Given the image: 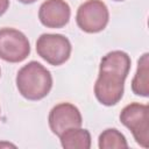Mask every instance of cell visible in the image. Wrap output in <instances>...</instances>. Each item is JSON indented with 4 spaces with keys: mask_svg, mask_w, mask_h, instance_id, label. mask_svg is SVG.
<instances>
[{
    "mask_svg": "<svg viewBox=\"0 0 149 149\" xmlns=\"http://www.w3.org/2000/svg\"><path fill=\"white\" fill-rule=\"evenodd\" d=\"M15 81L19 93L31 101L43 99L52 87V76L50 71L36 61L23 65L17 71Z\"/></svg>",
    "mask_w": 149,
    "mask_h": 149,
    "instance_id": "cell-1",
    "label": "cell"
},
{
    "mask_svg": "<svg viewBox=\"0 0 149 149\" xmlns=\"http://www.w3.org/2000/svg\"><path fill=\"white\" fill-rule=\"evenodd\" d=\"M121 123L127 127L136 141L143 148L149 147V107L140 102L125 106L120 113Z\"/></svg>",
    "mask_w": 149,
    "mask_h": 149,
    "instance_id": "cell-2",
    "label": "cell"
},
{
    "mask_svg": "<svg viewBox=\"0 0 149 149\" xmlns=\"http://www.w3.org/2000/svg\"><path fill=\"white\" fill-rule=\"evenodd\" d=\"M71 43L62 34H42L36 41V52L54 66L65 63L71 55Z\"/></svg>",
    "mask_w": 149,
    "mask_h": 149,
    "instance_id": "cell-3",
    "label": "cell"
},
{
    "mask_svg": "<svg viewBox=\"0 0 149 149\" xmlns=\"http://www.w3.org/2000/svg\"><path fill=\"white\" fill-rule=\"evenodd\" d=\"M108 21L109 12L106 3L101 0H87L77 9L76 22L85 33H99L106 28Z\"/></svg>",
    "mask_w": 149,
    "mask_h": 149,
    "instance_id": "cell-4",
    "label": "cell"
},
{
    "mask_svg": "<svg viewBox=\"0 0 149 149\" xmlns=\"http://www.w3.org/2000/svg\"><path fill=\"white\" fill-rule=\"evenodd\" d=\"M30 54L27 36L15 28H0V58L9 63H20Z\"/></svg>",
    "mask_w": 149,
    "mask_h": 149,
    "instance_id": "cell-5",
    "label": "cell"
},
{
    "mask_svg": "<svg viewBox=\"0 0 149 149\" xmlns=\"http://www.w3.org/2000/svg\"><path fill=\"white\" fill-rule=\"evenodd\" d=\"M126 77L118 72L99 70L94 84V95L97 100L105 106L116 105L123 97Z\"/></svg>",
    "mask_w": 149,
    "mask_h": 149,
    "instance_id": "cell-6",
    "label": "cell"
},
{
    "mask_svg": "<svg viewBox=\"0 0 149 149\" xmlns=\"http://www.w3.org/2000/svg\"><path fill=\"white\" fill-rule=\"evenodd\" d=\"M48 122L51 132L59 136L69 128L80 127L83 118L78 107L70 102H61L54 106L49 113Z\"/></svg>",
    "mask_w": 149,
    "mask_h": 149,
    "instance_id": "cell-7",
    "label": "cell"
},
{
    "mask_svg": "<svg viewBox=\"0 0 149 149\" xmlns=\"http://www.w3.org/2000/svg\"><path fill=\"white\" fill-rule=\"evenodd\" d=\"M71 16V8L65 0H45L38 9L40 22L47 28H63Z\"/></svg>",
    "mask_w": 149,
    "mask_h": 149,
    "instance_id": "cell-8",
    "label": "cell"
},
{
    "mask_svg": "<svg viewBox=\"0 0 149 149\" xmlns=\"http://www.w3.org/2000/svg\"><path fill=\"white\" fill-rule=\"evenodd\" d=\"M130 57L127 52L121 50H113L101 58L99 70L118 72L127 78L130 70Z\"/></svg>",
    "mask_w": 149,
    "mask_h": 149,
    "instance_id": "cell-9",
    "label": "cell"
},
{
    "mask_svg": "<svg viewBox=\"0 0 149 149\" xmlns=\"http://www.w3.org/2000/svg\"><path fill=\"white\" fill-rule=\"evenodd\" d=\"M61 144L65 149H90L91 148V134L87 129L77 127L69 128L59 136Z\"/></svg>",
    "mask_w": 149,
    "mask_h": 149,
    "instance_id": "cell-10",
    "label": "cell"
},
{
    "mask_svg": "<svg viewBox=\"0 0 149 149\" xmlns=\"http://www.w3.org/2000/svg\"><path fill=\"white\" fill-rule=\"evenodd\" d=\"M132 91L136 95L148 97L149 95V54L144 52L139 62L137 70L132 80Z\"/></svg>",
    "mask_w": 149,
    "mask_h": 149,
    "instance_id": "cell-11",
    "label": "cell"
},
{
    "mask_svg": "<svg viewBox=\"0 0 149 149\" xmlns=\"http://www.w3.org/2000/svg\"><path fill=\"white\" fill-rule=\"evenodd\" d=\"M98 146L100 149H121L128 148L125 135L116 128L105 129L98 139Z\"/></svg>",
    "mask_w": 149,
    "mask_h": 149,
    "instance_id": "cell-12",
    "label": "cell"
},
{
    "mask_svg": "<svg viewBox=\"0 0 149 149\" xmlns=\"http://www.w3.org/2000/svg\"><path fill=\"white\" fill-rule=\"evenodd\" d=\"M9 7V0H0V16L3 15Z\"/></svg>",
    "mask_w": 149,
    "mask_h": 149,
    "instance_id": "cell-13",
    "label": "cell"
},
{
    "mask_svg": "<svg viewBox=\"0 0 149 149\" xmlns=\"http://www.w3.org/2000/svg\"><path fill=\"white\" fill-rule=\"evenodd\" d=\"M20 2H22V3H24V5H29V3H33V2H35L36 0H19Z\"/></svg>",
    "mask_w": 149,
    "mask_h": 149,
    "instance_id": "cell-14",
    "label": "cell"
},
{
    "mask_svg": "<svg viewBox=\"0 0 149 149\" xmlns=\"http://www.w3.org/2000/svg\"><path fill=\"white\" fill-rule=\"evenodd\" d=\"M114 1H123V0H114Z\"/></svg>",
    "mask_w": 149,
    "mask_h": 149,
    "instance_id": "cell-15",
    "label": "cell"
},
{
    "mask_svg": "<svg viewBox=\"0 0 149 149\" xmlns=\"http://www.w3.org/2000/svg\"><path fill=\"white\" fill-rule=\"evenodd\" d=\"M0 76H1V69H0Z\"/></svg>",
    "mask_w": 149,
    "mask_h": 149,
    "instance_id": "cell-16",
    "label": "cell"
}]
</instances>
